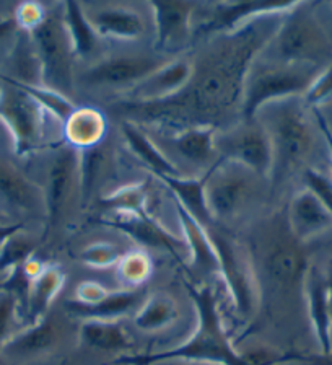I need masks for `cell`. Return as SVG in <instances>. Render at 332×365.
<instances>
[{
    "label": "cell",
    "instance_id": "26",
    "mask_svg": "<svg viewBox=\"0 0 332 365\" xmlns=\"http://www.w3.org/2000/svg\"><path fill=\"white\" fill-rule=\"evenodd\" d=\"M59 324H57L56 318L48 313L39 322L31 323L30 327L20 331V333L10 336V339L5 342L2 352L20 357L36 356V354L54 349L57 342H59Z\"/></svg>",
    "mask_w": 332,
    "mask_h": 365
},
{
    "label": "cell",
    "instance_id": "24",
    "mask_svg": "<svg viewBox=\"0 0 332 365\" xmlns=\"http://www.w3.org/2000/svg\"><path fill=\"white\" fill-rule=\"evenodd\" d=\"M215 128L210 125H192L176 130L171 137V145L180 155L194 167L207 168V171L219 162V152H217Z\"/></svg>",
    "mask_w": 332,
    "mask_h": 365
},
{
    "label": "cell",
    "instance_id": "25",
    "mask_svg": "<svg viewBox=\"0 0 332 365\" xmlns=\"http://www.w3.org/2000/svg\"><path fill=\"white\" fill-rule=\"evenodd\" d=\"M144 289H123L110 292L105 299L95 305H80L77 302H66V308L73 317L85 319H101V322H118L119 318L128 315L135 307L145 300Z\"/></svg>",
    "mask_w": 332,
    "mask_h": 365
},
{
    "label": "cell",
    "instance_id": "13",
    "mask_svg": "<svg viewBox=\"0 0 332 365\" xmlns=\"http://www.w3.org/2000/svg\"><path fill=\"white\" fill-rule=\"evenodd\" d=\"M168 59L155 54H121L101 59L82 73V82L95 88H134L163 67Z\"/></svg>",
    "mask_w": 332,
    "mask_h": 365
},
{
    "label": "cell",
    "instance_id": "7",
    "mask_svg": "<svg viewBox=\"0 0 332 365\" xmlns=\"http://www.w3.org/2000/svg\"><path fill=\"white\" fill-rule=\"evenodd\" d=\"M205 228L219 256V276L228 290L233 312L243 323H251L261 313V295L249 250L225 228L215 224Z\"/></svg>",
    "mask_w": 332,
    "mask_h": 365
},
{
    "label": "cell",
    "instance_id": "16",
    "mask_svg": "<svg viewBox=\"0 0 332 365\" xmlns=\"http://www.w3.org/2000/svg\"><path fill=\"white\" fill-rule=\"evenodd\" d=\"M103 224L125 233L140 247L165 251L180 261L182 258V251H187L185 238L168 230L150 212L140 215H110L103 219Z\"/></svg>",
    "mask_w": 332,
    "mask_h": 365
},
{
    "label": "cell",
    "instance_id": "36",
    "mask_svg": "<svg viewBox=\"0 0 332 365\" xmlns=\"http://www.w3.org/2000/svg\"><path fill=\"white\" fill-rule=\"evenodd\" d=\"M153 272L150 255L144 250L124 253L118 262V279L124 289H142Z\"/></svg>",
    "mask_w": 332,
    "mask_h": 365
},
{
    "label": "cell",
    "instance_id": "14",
    "mask_svg": "<svg viewBox=\"0 0 332 365\" xmlns=\"http://www.w3.org/2000/svg\"><path fill=\"white\" fill-rule=\"evenodd\" d=\"M155 21L157 53H176L194 39V16L199 4L187 0H153L148 4Z\"/></svg>",
    "mask_w": 332,
    "mask_h": 365
},
{
    "label": "cell",
    "instance_id": "41",
    "mask_svg": "<svg viewBox=\"0 0 332 365\" xmlns=\"http://www.w3.org/2000/svg\"><path fill=\"white\" fill-rule=\"evenodd\" d=\"M46 14H48V9L44 5L36 2H25L16 7L14 19L19 30L30 33L34 28L41 25L43 20L46 19Z\"/></svg>",
    "mask_w": 332,
    "mask_h": 365
},
{
    "label": "cell",
    "instance_id": "10",
    "mask_svg": "<svg viewBox=\"0 0 332 365\" xmlns=\"http://www.w3.org/2000/svg\"><path fill=\"white\" fill-rule=\"evenodd\" d=\"M0 80V121L9 130L16 155H30L41 145L48 113L14 80L4 73Z\"/></svg>",
    "mask_w": 332,
    "mask_h": 365
},
{
    "label": "cell",
    "instance_id": "18",
    "mask_svg": "<svg viewBox=\"0 0 332 365\" xmlns=\"http://www.w3.org/2000/svg\"><path fill=\"white\" fill-rule=\"evenodd\" d=\"M194 66L187 57L168 61L157 72L148 76L144 82L129 90L125 101L157 103L173 98L185 90L192 78Z\"/></svg>",
    "mask_w": 332,
    "mask_h": 365
},
{
    "label": "cell",
    "instance_id": "47",
    "mask_svg": "<svg viewBox=\"0 0 332 365\" xmlns=\"http://www.w3.org/2000/svg\"><path fill=\"white\" fill-rule=\"evenodd\" d=\"M314 113V118H316V123H318V128L319 130H321V134L324 137V142L326 145H328V150H329V157H331V165H332V133L328 128V124H326L324 118L321 116V113H319L318 110H313Z\"/></svg>",
    "mask_w": 332,
    "mask_h": 365
},
{
    "label": "cell",
    "instance_id": "46",
    "mask_svg": "<svg viewBox=\"0 0 332 365\" xmlns=\"http://www.w3.org/2000/svg\"><path fill=\"white\" fill-rule=\"evenodd\" d=\"M25 230V225L21 222H9V224H0V248L9 242L16 233Z\"/></svg>",
    "mask_w": 332,
    "mask_h": 365
},
{
    "label": "cell",
    "instance_id": "6",
    "mask_svg": "<svg viewBox=\"0 0 332 365\" xmlns=\"http://www.w3.org/2000/svg\"><path fill=\"white\" fill-rule=\"evenodd\" d=\"M266 49H271V53L262 51L264 57L290 64L324 67L332 61L331 39L308 2H296L284 16Z\"/></svg>",
    "mask_w": 332,
    "mask_h": 365
},
{
    "label": "cell",
    "instance_id": "22",
    "mask_svg": "<svg viewBox=\"0 0 332 365\" xmlns=\"http://www.w3.org/2000/svg\"><path fill=\"white\" fill-rule=\"evenodd\" d=\"M175 207L180 219V225L182 230V238H185L186 247L189 251V262L187 271L189 274L205 277L210 274H219V256L215 253L214 243L209 237L207 228H205L199 220L187 212L180 202L175 201Z\"/></svg>",
    "mask_w": 332,
    "mask_h": 365
},
{
    "label": "cell",
    "instance_id": "33",
    "mask_svg": "<svg viewBox=\"0 0 332 365\" xmlns=\"http://www.w3.org/2000/svg\"><path fill=\"white\" fill-rule=\"evenodd\" d=\"M180 317V308L175 299L165 292L147 297L144 305L134 317L135 327L144 333H158L173 324Z\"/></svg>",
    "mask_w": 332,
    "mask_h": 365
},
{
    "label": "cell",
    "instance_id": "53",
    "mask_svg": "<svg viewBox=\"0 0 332 365\" xmlns=\"http://www.w3.org/2000/svg\"><path fill=\"white\" fill-rule=\"evenodd\" d=\"M276 365H303V364H296V362H282V364H276Z\"/></svg>",
    "mask_w": 332,
    "mask_h": 365
},
{
    "label": "cell",
    "instance_id": "4",
    "mask_svg": "<svg viewBox=\"0 0 332 365\" xmlns=\"http://www.w3.org/2000/svg\"><path fill=\"white\" fill-rule=\"evenodd\" d=\"M257 119L266 125L274 148L271 181L300 170L314 148V129L300 98L271 103L262 108Z\"/></svg>",
    "mask_w": 332,
    "mask_h": 365
},
{
    "label": "cell",
    "instance_id": "11",
    "mask_svg": "<svg viewBox=\"0 0 332 365\" xmlns=\"http://www.w3.org/2000/svg\"><path fill=\"white\" fill-rule=\"evenodd\" d=\"M215 145L219 158L232 160L254 171L261 178L271 180L274 148L266 125L257 118L217 130Z\"/></svg>",
    "mask_w": 332,
    "mask_h": 365
},
{
    "label": "cell",
    "instance_id": "50",
    "mask_svg": "<svg viewBox=\"0 0 332 365\" xmlns=\"http://www.w3.org/2000/svg\"><path fill=\"white\" fill-rule=\"evenodd\" d=\"M326 279H328V294H329V307H331V317H332V261L326 271Z\"/></svg>",
    "mask_w": 332,
    "mask_h": 365
},
{
    "label": "cell",
    "instance_id": "9",
    "mask_svg": "<svg viewBox=\"0 0 332 365\" xmlns=\"http://www.w3.org/2000/svg\"><path fill=\"white\" fill-rule=\"evenodd\" d=\"M205 176V202L214 222H230L243 214L259 191V180L254 171L232 160L220 158Z\"/></svg>",
    "mask_w": 332,
    "mask_h": 365
},
{
    "label": "cell",
    "instance_id": "21",
    "mask_svg": "<svg viewBox=\"0 0 332 365\" xmlns=\"http://www.w3.org/2000/svg\"><path fill=\"white\" fill-rule=\"evenodd\" d=\"M308 317L316 336L319 352H332V317L329 307L328 279L326 272L318 264H310L305 277V290Z\"/></svg>",
    "mask_w": 332,
    "mask_h": 365
},
{
    "label": "cell",
    "instance_id": "20",
    "mask_svg": "<svg viewBox=\"0 0 332 365\" xmlns=\"http://www.w3.org/2000/svg\"><path fill=\"white\" fill-rule=\"evenodd\" d=\"M285 215H287L291 233L305 245L332 228V215L329 210L306 186L294 194Z\"/></svg>",
    "mask_w": 332,
    "mask_h": 365
},
{
    "label": "cell",
    "instance_id": "28",
    "mask_svg": "<svg viewBox=\"0 0 332 365\" xmlns=\"http://www.w3.org/2000/svg\"><path fill=\"white\" fill-rule=\"evenodd\" d=\"M121 130L130 152H133L134 155L157 176V178H163V176H182L173 160L166 157L162 148L155 145V142L150 139V135L144 133L142 125L130 121H123Z\"/></svg>",
    "mask_w": 332,
    "mask_h": 365
},
{
    "label": "cell",
    "instance_id": "19",
    "mask_svg": "<svg viewBox=\"0 0 332 365\" xmlns=\"http://www.w3.org/2000/svg\"><path fill=\"white\" fill-rule=\"evenodd\" d=\"M0 209L4 212L11 209L19 214H46L43 187L4 157H0Z\"/></svg>",
    "mask_w": 332,
    "mask_h": 365
},
{
    "label": "cell",
    "instance_id": "32",
    "mask_svg": "<svg viewBox=\"0 0 332 365\" xmlns=\"http://www.w3.org/2000/svg\"><path fill=\"white\" fill-rule=\"evenodd\" d=\"M62 10H64V21L72 43L73 56H76V59L77 57L88 59L98 51L101 38L96 34L93 26L85 16L82 4L67 0V2H62Z\"/></svg>",
    "mask_w": 332,
    "mask_h": 365
},
{
    "label": "cell",
    "instance_id": "17",
    "mask_svg": "<svg viewBox=\"0 0 332 365\" xmlns=\"http://www.w3.org/2000/svg\"><path fill=\"white\" fill-rule=\"evenodd\" d=\"M85 16L101 39L133 43L144 36L147 25L139 11L124 4H82Z\"/></svg>",
    "mask_w": 332,
    "mask_h": 365
},
{
    "label": "cell",
    "instance_id": "34",
    "mask_svg": "<svg viewBox=\"0 0 332 365\" xmlns=\"http://www.w3.org/2000/svg\"><path fill=\"white\" fill-rule=\"evenodd\" d=\"M100 204L113 215H140L148 212V185L130 182L100 197Z\"/></svg>",
    "mask_w": 332,
    "mask_h": 365
},
{
    "label": "cell",
    "instance_id": "49",
    "mask_svg": "<svg viewBox=\"0 0 332 365\" xmlns=\"http://www.w3.org/2000/svg\"><path fill=\"white\" fill-rule=\"evenodd\" d=\"M318 111L321 113V116L324 118L326 124H328V128H329V130L332 133V101H331V103H328V105H326V106L319 108Z\"/></svg>",
    "mask_w": 332,
    "mask_h": 365
},
{
    "label": "cell",
    "instance_id": "37",
    "mask_svg": "<svg viewBox=\"0 0 332 365\" xmlns=\"http://www.w3.org/2000/svg\"><path fill=\"white\" fill-rule=\"evenodd\" d=\"M14 82L25 90L26 93H30L33 98L43 106V110L46 113L51 114V116L57 119V121H61L62 124L66 123V119L71 116L72 111L77 108L71 100H68V96L59 93V91L43 87V85H26V83L16 82V80H14Z\"/></svg>",
    "mask_w": 332,
    "mask_h": 365
},
{
    "label": "cell",
    "instance_id": "30",
    "mask_svg": "<svg viewBox=\"0 0 332 365\" xmlns=\"http://www.w3.org/2000/svg\"><path fill=\"white\" fill-rule=\"evenodd\" d=\"M80 339L91 349L105 352H129L134 341L119 322L85 319L80 327Z\"/></svg>",
    "mask_w": 332,
    "mask_h": 365
},
{
    "label": "cell",
    "instance_id": "8",
    "mask_svg": "<svg viewBox=\"0 0 332 365\" xmlns=\"http://www.w3.org/2000/svg\"><path fill=\"white\" fill-rule=\"evenodd\" d=\"M30 36L41 64L43 87L67 96L76 85V56L67 33L62 4L48 10L41 25L30 31Z\"/></svg>",
    "mask_w": 332,
    "mask_h": 365
},
{
    "label": "cell",
    "instance_id": "29",
    "mask_svg": "<svg viewBox=\"0 0 332 365\" xmlns=\"http://www.w3.org/2000/svg\"><path fill=\"white\" fill-rule=\"evenodd\" d=\"M66 284V274L59 264H44L33 279L28 295L26 313L31 323H36L49 313V308Z\"/></svg>",
    "mask_w": 332,
    "mask_h": 365
},
{
    "label": "cell",
    "instance_id": "42",
    "mask_svg": "<svg viewBox=\"0 0 332 365\" xmlns=\"http://www.w3.org/2000/svg\"><path fill=\"white\" fill-rule=\"evenodd\" d=\"M305 182L308 190H311L319 201L324 204V207L329 210L332 215V178L328 175L321 173V171L314 168H306L305 170Z\"/></svg>",
    "mask_w": 332,
    "mask_h": 365
},
{
    "label": "cell",
    "instance_id": "43",
    "mask_svg": "<svg viewBox=\"0 0 332 365\" xmlns=\"http://www.w3.org/2000/svg\"><path fill=\"white\" fill-rule=\"evenodd\" d=\"M19 305L20 302L14 294L0 290V354H2L5 342L10 339V327Z\"/></svg>",
    "mask_w": 332,
    "mask_h": 365
},
{
    "label": "cell",
    "instance_id": "45",
    "mask_svg": "<svg viewBox=\"0 0 332 365\" xmlns=\"http://www.w3.org/2000/svg\"><path fill=\"white\" fill-rule=\"evenodd\" d=\"M284 362H296L303 365H332V352L306 354V352H285Z\"/></svg>",
    "mask_w": 332,
    "mask_h": 365
},
{
    "label": "cell",
    "instance_id": "44",
    "mask_svg": "<svg viewBox=\"0 0 332 365\" xmlns=\"http://www.w3.org/2000/svg\"><path fill=\"white\" fill-rule=\"evenodd\" d=\"M111 290H108L105 285L95 281H85L78 284L76 290V297H73V302H77L80 305H95L101 302L105 297L110 294Z\"/></svg>",
    "mask_w": 332,
    "mask_h": 365
},
{
    "label": "cell",
    "instance_id": "35",
    "mask_svg": "<svg viewBox=\"0 0 332 365\" xmlns=\"http://www.w3.org/2000/svg\"><path fill=\"white\" fill-rule=\"evenodd\" d=\"M11 67H14V76L7 77L26 85H43L41 64H39L30 33L23 31L16 41L11 53Z\"/></svg>",
    "mask_w": 332,
    "mask_h": 365
},
{
    "label": "cell",
    "instance_id": "40",
    "mask_svg": "<svg viewBox=\"0 0 332 365\" xmlns=\"http://www.w3.org/2000/svg\"><path fill=\"white\" fill-rule=\"evenodd\" d=\"M303 101L311 110H319V108L332 101V61L321 68V72L314 78L311 87L308 88L305 96H303Z\"/></svg>",
    "mask_w": 332,
    "mask_h": 365
},
{
    "label": "cell",
    "instance_id": "38",
    "mask_svg": "<svg viewBox=\"0 0 332 365\" xmlns=\"http://www.w3.org/2000/svg\"><path fill=\"white\" fill-rule=\"evenodd\" d=\"M34 253H36V243L23 235V232L16 233L0 248V274H9L15 267L23 266L33 258Z\"/></svg>",
    "mask_w": 332,
    "mask_h": 365
},
{
    "label": "cell",
    "instance_id": "2",
    "mask_svg": "<svg viewBox=\"0 0 332 365\" xmlns=\"http://www.w3.org/2000/svg\"><path fill=\"white\" fill-rule=\"evenodd\" d=\"M189 292L197 308V327L186 342L173 349L123 356L111 365H160L171 361L202 362L210 365H276L282 362L284 352L267 347L238 349L223 324L220 304L214 287L189 284Z\"/></svg>",
    "mask_w": 332,
    "mask_h": 365
},
{
    "label": "cell",
    "instance_id": "5",
    "mask_svg": "<svg viewBox=\"0 0 332 365\" xmlns=\"http://www.w3.org/2000/svg\"><path fill=\"white\" fill-rule=\"evenodd\" d=\"M323 67L290 64L259 54L251 66L243 87L242 121H253L271 103L303 98Z\"/></svg>",
    "mask_w": 332,
    "mask_h": 365
},
{
    "label": "cell",
    "instance_id": "48",
    "mask_svg": "<svg viewBox=\"0 0 332 365\" xmlns=\"http://www.w3.org/2000/svg\"><path fill=\"white\" fill-rule=\"evenodd\" d=\"M16 30H19V26H16L14 16H0V39L10 36Z\"/></svg>",
    "mask_w": 332,
    "mask_h": 365
},
{
    "label": "cell",
    "instance_id": "1",
    "mask_svg": "<svg viewBox=\"0 0 332 365\" xmlns=\"http://www.w3.org/2000/svg\"><path fill=\"white\" fill-rule=\"evenodd\" d=\"M287 14L257 16L237 31L205 39L192 59L191 82L173 98L157 103L121 100L114 108L125 116L124 121L139 125L158 124L176 130L192 125L232 128L233 118L242 116L246 76Z\"/></svg>",
    "mask_w": 332,
    "mask_h": 365
},
{
    "label": "cell",
    "instance_id": "23",
    "mask_svg": "<svg viewBox=\"0 0 332 365\" xmlns=\"http://www.w3.org/2000/svg\"><path fill=\"white\" fill-rule=\"evenodd\" d=\"M62 128L66 144L78 152L100 145L110 130L106 114L93 106H77Z\"/></svg>",
    "mask_w": 332,
    "mask_h": 365
},
{
    "label": "cell",
    "instance_id": "51",
    "mask_svg": "<svg viewBox=\"0 0 332 365\" xmlns=\"http://www.w3.org/2000/svg\"><path fill=\"white\" fill-rule=\"evenodd\" d=\"M4 142H10L11 144V139H10V134L7 128H5V124L0 121V144H4Z\"/></svg>",
    "mask_w": 332,
    "mask_h": 365
},
{
    "label": "cell",
    "instance_id": "27",
    "mask_svg": "<svg viewBox=\"0 0 332 365\" xmlns=\"http://www.w3.org/2000/svg\"><path fill=\"white\" fill-rule=\"evenodd\" d=\"M114 170V152L108 139L100 145L78 152V175H80V197L87 204L91 196L100 190L101 182Z\"/></svg>",
    "mask_w": 332,
    "mask_h": 365
},
{
    "label": "cell",
    "instance_id": "3",
    "mask_svg": "<svg viewBox=\"0 0 332 365\" xmlns=\"http://www.w3.org/2000/svg\"><path fill=\"white\" fill-rule=\"evenodd\" d=\"M248 250L259 285L261 310L289 307L296 295L305 299V277L311 262L305 243L291 233L287 215L274 214L257 224Z\"/></svg>",
    "mask_w": 332,
    "mask_h": 365
},
{
    "label": "cell",
    "instance_id": "31",
    "mask_svg": "<svg viewBox=\"0 0 332 365\" xmlns=\"http://www.w3.org/2000/svg\"><path fill=\"white\" fill-rule=\"evenodd\" d=\"M165 186L173 192L176 202H180L194 219L199 220L204 227L214 224L205 202V176L200 178H187V176H163L158 178Z\"/></svg>",
    "mask_w": 332,
    "mask_h": 365
},
{
    "label": "cell",
    "instance_id": "52",
    "mask_svg": "<svg viewBox=\"0 0 332 365\" xmlns=\"http://www.w3.org/2000/svg\"><path fill=\"white\" fill-rule=\"evenodd\" d=\"M9 222H14V220H11V217L7 212H4V210L0 209V224H9Z\"/></svg>",
    "mask_w": 332,
    "mask_h": 365
},
{
    "label": "cell",
    "instance_id": "12",
    "mask_svg": "<svg viewBox=\"0 0 332 365\" xmlns=\"http://www.w3.org/2000/svg\"><path fill=\"white\" fill-rule=\"evenodd\" d=\"M296 2H215L199 4L194 16V38L232 33L257 16L287 14Z\"/></svg>",
    "mask_w": 332,
    "mask_h": 365
},
{
    "label": "cell",
    "instance_id": "15",
    "mask_svg": "<svg viewBox=\"0 0 332 365\" xmlns=\"http://www.w3.org/2000/svg\"><path fill=\"white\" fill-rule=\"evenodd\" d=\"M77 187L80 191L78 150L66 144L56 150L48 171V186L44 190V197L46 217H48L49 225L59 224L64 219Z\"/></svg>",
    "mask_w": 332,
    "mask_h": 365
},
{
    "label": "cell",
    "instance_id": "39",
    "mask_svg": "<svg viewBox=\"0 0 332 365\" xmlns=\"http://www.w3.org/2000/svg\"><path fill=\"white\" fill-rule=\"evenodd\" d=\"M124 256L123 250L118 245L113 243H93L90 247H85L78 253V259L83 264L96 267V269H106V267L118 266V262L121 261Z\"/></svg>",
    "mask_w": 332,
    "mask_h": 365
}]
</instances>
